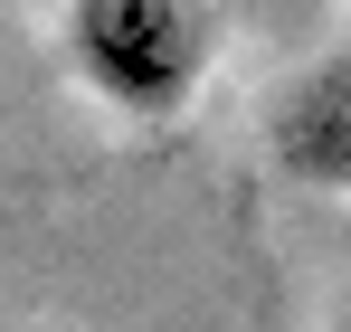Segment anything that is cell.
<instances>
[{"label":"cell","instance_id":"cell-1","mask_svg":"<svg viewBox=\"0 0 351 332\" xmlns=\"http://www.w3.org/2000/svg\"><path fill=\"white\" fill-rule=\"evenodd\" d=\"M66 67L123 123H171L199 105L219 67V10L209 0H66Z\"/></svg>","mask_w":351,"mask_h":332},{"label":"cell","instance_id":"cell-2","mask_svg":"<svg viewBox=\"0 0 351 332\" xmlns=\"http://www.w3.org/2000/svg\"><path fill=\"white\" fill-rule=\"evenodd\" d=\"M266 152L304 190H351V38L294 67L266 105Z\"/></svg>","mask_w":351,"mask_h":332},{"label":"cell","instance_id":"cell-3","mask_svg":"<svg viewBox=\"0 0 351 332\" xmlns=\"http://www.w3.org/2000/svg\"><path fill=\"white\" fill-rule=\"evenodd\" d=\"M332 332H351V304H342V313H332Z\"/></svg>","mask_w":351,"mask_h":332}]
</instances>
